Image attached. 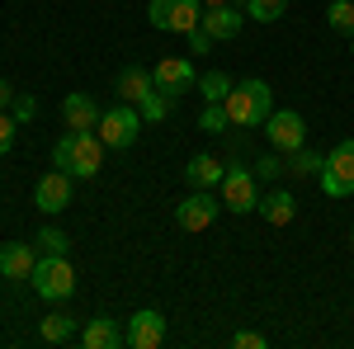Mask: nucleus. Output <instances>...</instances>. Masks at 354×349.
Masks as SVG:
<instances>
[{
  "label": "nucleus",
  "instance_id": "obj_1",
  "mask_svg": "<svg viewBox=\"0 0 354 349\" xmlns=\"http://www.w3.org/2000/svg\"><path fill=\"white\" fill-rule=\"evenodd\" d=\"M53 165L66 170L71 180H95L100 165H104V142H100V133H66L53 147Z\"/></svg>",
  "mask_w": 354,
  "mask_h": 349
},
{
  "label": "nucleus",
  "instance_id": "obj_2",
  "mask_svg": "<svg viewBox=\"0 0 354 349\" xmlns=\"http://www.w3.org/2000/svg\"><path fill=\"white\" fill-rule=\"evenodd\" d=\"M222 104H227L232 128H255V123H265L274 113V90L265 81H236Z\"/></svg>",
  "mask_w": 354,
  "mask_h": 349
},
{
  "label": "nucleus",
  "instance_id": "obj_3",
  "mask_svg": "<svg viewBox=\"0 0 354 349\" xmlns=\"http://www.w3.org/2000/svg\"><path fill=\"white\" fill-rule=\"evenodd\" d=\"M28 283H33V293L43 297V302H66V297L76 293V269H71L66 255H38Z\"/></svg>",
  "mask_w": 354,
  "mask_h": 349
},
{
  "label": "nucleus",
  "instance_id": "obj_4",
  "mask_svg": "<svg viewBox=\"0 0 354 349\" xmlns=\"http://www.w3.org/2000/svg\"><path fill=\"white\" fill-rule=\"evenodd\" d=\"M95 133H100V142H104V147H118V151H128L137 137H142V109L128 104V100H123V104H113V109H104Z\"/></svg>",
  "mask_w": 354,
  "mask_h": 349
},
{
  "label": "nucleus",
  "instance_id": "obj_5",
  "mask_svg": "<svg viewBox=\"0 0 354 349\" xmlns=\"http://www.w3.org/2000/svg\"><path fill=\"white\" fill-rule=\"evenodd\" d=\"M147 24L161 33H194L203 24V0H151Z\"/></svg>",
  "mask_w": 354,
  "mask_h": 349
},
{
  "label": "nucleus",
  "instance_id": "obj_6",
  "mask_svg": "<svg viewBox=\"0 0 354 349\" xmlns=\"http://www.w3.org/2000/svg\"><path fill=\"white\" fill-rule=\"evenodd\" d=\"M322 194H326V198L354 194V137L335 142V151L326 156V165H322Z\"/></svg>",
  "mask_w": 354,
  "mask_h": 349
},
{
  "label": "nucleus",
  "instance_id": "obj_7",
  "mask_svg": "<svg viewBox=\"0 0 354 349\" xmlns=\"http://www.w3.org/2000/svg\"><path fill=\"white\" fill-rule=\"evenodd\" d=\"M222 208L227 213H255V203H260V194H255V170H245V165H227V175H222Z\"/></svg>",
  "mask_w": 354,
  "mask_h": 349
},
{
  "label": "nucleus",
  "instance_id": "obj_8",
  "mask_svg": "<svg viewBox=\"0 0 354 349\" xmlns=\"http://www.w3.org/2000/svg\"><path fill=\"white\" fill-rule=\"evenodd\" d=\"M222 213V198H213V189H194L189 198H180L175 203V222H180V232H208Z\"/></svg>",
  "mask_w": 354,
  "mask_h": 349
},
{
  "label": "nucleus",
  "instance_id": "obj_9",
  "mask_svg": "<svg viewBox=\"0 0 354 349\" xmlns=\"http://www.w3.org/2000/svg\"><path fill=\"white\" fill-rule=\"evenodd\" d=\"M265 137H270V147L279 156H288V151L307 147V123H302V113H293V109H274L270 118H265Z\"/></svg>",
  "mask_w": 354,
  "mask_h": 349
},
{
  "label": "nucleus",
  "instance_id": "obj_10",
  "mask_svg": "<svg viewBox=\"0 0 354 349\" xmlns=\"http://www.w3.org/2000/svg\"><path fill=\"white\" fill-rule=\"evenodd\" d=\"M33 208L48 213V217H57L62 208H71V175L53 165V175H43L38 189H33Z\"/></svg>",
  "mask_w": 354,
  "mask_h": 349
},
{
  "label": "nucleus",
  "instance_id": "obj_11",
  "mask_svg": "<svg viewBox=\"0 0 354 349\" xmlns=\"http://www.w3.org/2000/svg\"><path fill=\"white\" fill-rule=\"evenodd\" d=\"M123 330H128V345H133V349H161L165 345V317L156 312V307L133 312Z\"/></svg>",
  "mask_w": 354,
  "mask_h": 349
},
{
  "label": "nucleus",
  "instance_id": "obj_12",
  "mask_svg": "<svg viewBox=\"0 0 354 349\" xmlns=\"http://www.w3.org/2000/svg\"><path fill=\"white\" fill-rule=\"evenodd\" d=\"M151 81H156V90H165V95H185V90L198 85V71H194L189 57H165L161 66L151 71Z\"/></svg>",
  "mask_w": 354,
  "mask_h": 349
},
{
  "label": "nucleus",
  "instance_id": "obj_13",
  "mask_svg": "<svg viewBox=\"0 0 354 349\" xmlns=\"http://www.w3.org/2000/svg\"><path fill=\"white\" fill-rule=\"evenodd\" d=\"M81 345L85 349H123L128 345V330L113 321V317H90L81 326Z\"/></svg>",
  "mask_w": 354,
  "mask_h": 349
},
{
  "label": "nucleus",
  "instance_id": "obj_14",
  "mask_svg": "<svg viewBox=\"0 0 354 349\" xmlns=\"http://www.w3.org/2000/svg\"><path fill=\"white\" fill-rule=\"evenodd\" d=\"M241 5H213V10H203V33L213 38V43H232L236 33H241Z\"/></svg>",
  "mask_w": 354,
  "mask_h": 349
},
{
  "label": "nucleus",
  "instance_id": "obj_15",
  "mask_svg": "<svg viewBox=\"0 0 354 349\" xmlns=\"http://www.w3.org/2000/svg\"><path fill=\"white\" fill-rule=\"evenodd\" d=\"M38 265V250L28 241H5L0 245V279H28Z\"/></svg>",
  "mask_w": 354,
  "mask_h": 349
},
{
  "label": "nucleus",
  "instance_id": "obj_16",
  "mask_svg": "<svg viewBox=\"0 0 354 349\" xmlns=\"http://www.w3.org/2000/svg\"><path fill=\"white\" fill-rule=\"evenodd\" d=\"M100 113H104V109L95 104L90 95H66V100H62V118H66L71 133H90V128H100Z\"/></svg>",
  "mask_w": 354,
  "mask_h": 349
},
{
  "label": "nucleus",
  "instance_id": "obj_17",
  "mask_svg": "<svg viewBox=\"0 0 354 349\" xmlns=\"http://www.w3.org/2000/svg\"><path fill=\"white\" fill-rule=\"evenodd\" d=\"M255 213L265 217L270 227H288V222L298 217V198H293L288 189H270V194H265V198L255 203Z\"/></svg>",
  "mask_w": 354,
  "mask_h": 349
},
{
  "label": "nucleus",
  "instance_id": "obj_18",
  "mask_svg": "<svg viewBox=\"0 0 354 349\" xmlns=\"http://www.w3.org/2000/svg\"><path fill=\"white\" fill-rule=\"evenodd\" d=\"M222 175H227V165H222L218 156H194V161L185 165V180H189V189H218Z\"/></svg>",
  "mask_w": 354,
  "mask_h": 349
},
{
  "label": "nucleus",
  "instance_id": "obj_19",
  "mask_svg": "<svg viewBox=\"0 0 354 349\" xmlns=\"http://www.w3.org/2000/svg\"><path fill=\"white\" fill-rule=\"evenodd\" d=\"M151 90H156V81H151V71H147V66H128V71L118 76V95H123L128 104H142Z\"/></svg>",
  "mask_w": 354,
  "mask_h": 349
},
{
  "label": "nucleus",
  "instance_id": "obj_20",
  "mask_svg": "<svg viewBox=\"0 0 354 349\" xmlns=\"http://www.w3.org/2000/svg\"><path fill=\"white\" fill-rule=\"evenodd\" d=\"M38 335H43L48 345H66V340H76V335H81V326H76V317H62V312H53V317H43Z\"/></svg>",
  "mask_w": 354,
  "mask_h": 349
},
{
  "label": "nucleus",
  "instance_id": "obj_21",
  "mask_svg": "<svg viewBox=\"0 0 354 349\" xmlns=\"http://www.w3.org/2000/svg\"><path fill=\"white\" fill-rule=\"evenodd\" d=\"M232 76H227V71H203V81H198V90H203V100H208V104H222V100H227V95H232Z\"/></svg>",
  "mask_w": 354,
  "mask_h": 349
},
{
  "label": "nucleus",
  "instance_id": "obj_22",
  "mask_svg": "<svg viewBox=\"0 0 354 349\" xmlns=\"http://www.w3.org/2000/svg\"><path fill=\"white\" fill-rule=\"evenodd\" d=\"M326 24L335 28V33L354 38V0H330L326 5Z\"/></svg>",
  "mask_w": 354,
  "mask_h": 349
},
{
  "label": "nucleus",
  "instance_id": "obj_23",
  "mask_svg": "<svg viewBox=\"0 0 354 349\" xmlns=\"http://www.w3.org/2000/svg\"><path fill=\"white\" fill-rule=\"evenodd\" d=\"M283 10H288V0H245V15H250L255 24H274V19H283Z\"/></svg>",
  "mask_w": 354,
  "mask_h": 349
},
{
  "label": "nucleus",
  "instance_id": "obj_24",
  "mask_svg": "<svg viewBox=\"0 0 354 349\" xmlns=\"http://www.w3.org/2000/svg\"><path fill=\"white\" fill-rule=\"evenodd\" d=\"M170 104H175V95H165V90H151L147 100H142V123H161L165 113H170Z\"/></svg>",
  "mask_w": 354,
  "mask_h": 349
},
{
  "label": "nucleus",
  "instance_id": "obj_25",
  "mask_svg": "<svg viewBox=\"0 0 354 349\" xmlns=\"http://www.w3.org/2000/svg\"><path fill=\"white\" fill-rule=\"evenodd\" d=\"M322 165H326V156H317V151H307V147H298V151H288V170L293 175H322Z\"/></svg>",
  "mask_w": 354,
  "mask_h": 349
},
{
  "label": "nucleus",
  "instance_id": "obj_26",
  "mask_svg": "<svg viewBox=\"0 0 354 349\" xmlns=\"http://www.w3.org/2000/svg\"><path fill=\"white\" fill-rule=\"evenodd\" d=\"M33 241H38V255H66V245H71L66 232H57V227H43Z\"/></svg>",
  "mask_w": 354,
  "mask_h": 349
},
{
  "label": "nucleus",
  "instance_id": "obj_27",
  "mask_svg": "<svg viewBox=\"0 0 354 349\" xmlns=\"http://www.w3.org/2000/svg\"><path fill=\"white\" fill-rule=\"evenodd\" d=\"M198 128H203V133H227V128H232L227 104H208V109H203V118H198Z\"/></svg>",
  "mask_w": 354,
  "mask_h": 349
},
{
  "label": "nucleus",
  "instance_id": "obj_28",
  "mask_svg": "<svg viewBox=\"0 0 354 349\" xmlns=\"http://www.w3.org/2000/svg\"><path fill=\"white\" fill-rule=\"evenodd\" d=\"M279 170H288L279 151H274V156H260V161H255V180H279Z\"/></svg>",
  "mask_w": 354,
  "mask_h": 349
},
{
  "label": "nucleus",
  "instance_id": "obj_29",
  "mask_svg": "<svg viewBox=\"0 0 354 349\" xmlns=\"http://www.w3.org/2000/svg\"><path fill=\"white\" fill-rule=\"evenodd\" d=\"M15 123H33V113H38V100L33 95H15Z\"/></svg>",
  "mask_w": 354,
  "mask_h": 349
},
{
  "label": "nucleus",
  "instance_id": "obj_30",
  "mask_svg": "<svg viewBox=\"0 0 354 349\" xmlns=\"http://www.w3.org/2000/svg\"><path fill=\"white\" fill-rule=\"evenodd\" d=\"M15 133H19V123H15V118H10V113L0 109V156H5V151L15 147Z\"/></svg>",
  "mask_w": 354,
  "mask_h": 349
},
{
  "label": "nucleus",
  "instance_id": "obj_31",
  "mask_svg": "<svg viewBox=\"0 0 354 349\" xmlns=\"http://www.w3.org/2000/svg\"><path fill=\"white\" fill-rule=\"evenodd\" d=\"M232 345H236V349H265L270 340H265L260 330H236V335H232Z\"/></svg>",
  "mask_w": 354,
  "mask_h": 349
},
{
  "label": "nucleus",
  "instance_id": "obj_32",
  "mask_svg": "<svg viewBox=\"0 0 354 349\" xmlns=\"http://www.w3.org/2000/svg\"><path fill=\"white\" fill-rule=\"evenodd\" d=\"M185 38H189V53H208V48H213V38L203 33V24L194 28V33H185Z\"/></svg>",
  "mask_w": 354,
  "mask_h": 349
},
{
  "label": "nucleus",
  "instance_id": "obj_33",
  "mask_svg": "<svg viewBox=\"0 0 354 349\" xmlns=\"http://www.w3.org/2000/svg\"><path fill=\"white\" fill-rule=\"evenodd\" d=\"M10 104H15V85L0 81V109H10Z\"/></svg>",
  "mask_w": 354,
  "mask_h": 349
},
{
  "label": "nucleus",
  "instance_id": "obj_34",
  "mask_svg": "<svg viewBox=\"0 0 354 349\" xmlns=\"http://www.w3.org/2000/svg\"><path fill=\"white\" fill-rule=\"evenodd\" d=\"M213 5H232V0H203V10H213Z\"/></svg>",
  "mask_w": 354,
  "mask_h": 349
},
{
  "label": "nucleus",
  "instance_id": "obj_35",
  "mask_svg": "<svg viewBox=\"0 0 354 349\" xmlns=\"http://www.w3.org/2000/svg\"><path fill=\"white\" fill-rule=\"evenodd\" d=\"M232 5H245V0H232Z\"/></svg>",
  "mask_w": 354,
  "mask_h": 349
},
{
  "label": "nucleus",
  "instance_id": "obj_36",
  "mask_svg": "<svg viewBox=\"0 0 354 349\" xmlns=\"http://www.w3.org/2000/svg\"><path fill=\"white\" fill-rule=\"evenodd\" d=\"M350 245H354V236H350Z\"/></svg>",
  "mask_w": 354,
  "mask_h": 349
},
{
  "label": "nucleus",
  "instance_id": "obj_37",
  "mask_svg": "<svg viewBox=\"0 0 354 349\" xmlns=\"http://www.w3.org/2000/svg\"><path fill=\"white\" fill-rule=\"evenodd\" d=\"M350 43H354V38H350Z\"/></svg>",
  "mask_w": 354,
  "mask_h": 349
}]
</instances>
